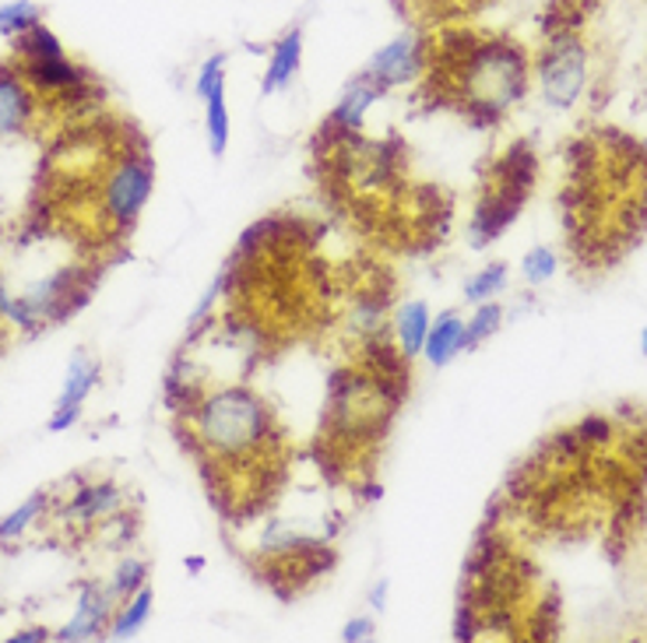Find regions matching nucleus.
<instances>
[{
    "mask_svg": "<svg viewBox=\"0 0 647 643\" xmlns=\"http://www.w3.org/2000/svg\"><path fill=\"white\" fill-rule=\"evenodd\" d=\"M535 180H539V155H535L528 141H514L493 162V169H489V180L476 205L472 226H468V236H472L476 250L489 247V243L521 215Z\"/></svg>",
    "mask_w": 647,
    "mask_h": 643,
    "instance_id": "7ed1b4c3",
    "label": "nucleus"
},
{
    "mask_svg": "<svg viewBox=\"0 0 647 643\" xmlns=\"http://www.w3.org/2000/svg\"><path fill=\"white\" fill-rule=\"evenodd\" d=\"M155 190V169L151 159L141 151H124L120 159L109 166L102 176V218L114 226L117 233L130 229L134 221L141 218L148 197Z\"/></svg>",
    "mask_w": 647,
    "mask_h": 643,
    "instance_id": "20e7f679",
    "label": "nucleus"
},
{
    "mask_svg": "<svg viewBox=\"0 0 647 643\" xmlns=\"http://www.w3.org/2000/svg\"><path fill=\"white\" fill-rule=\"evenodd\" d=\"M521 275L528 285H542L556 275V254L549 247H531L521 260Z\"/></svg>",
    "mask_w": 647,
    "mask_h": 643,
    "instance_id": "5701e85b",
    "label": "nucleus"
},
{
    "mask_svg": "<svg viewBox=\"0 0 647 643\" xmlns=\"http://www.w3.org/2000/svg\"><path fill=\"white\" fill-rule=\"evenodd\" d=\"M184 443L200 457L215 464L222 475L239 468H261L282 447V429L275 426V412L267 402L243 384H226L205 390L197 408L184 418Z\"/></svg>",
    "mask_w": 647,
    "mask_h": 643,
    "instance_id": "f257e3e1",
    "label": "nucleus"
},
{
    "mask_svg": "<svg viewBox=\"0 0 647 643\" xmlns=\"http://www.w3.org/2000/svg\"><path fill=\"white\" fill-rule=\"evenodd\" d=\"M120 506H124V493L114 482H92L85 489H78L75 499L67 503V517H75L78 524H96L114 517Z\"/></svg>",
    "mask_w": 647,
    "mask_h": 643,
    "instance_id": "f8f14e48",
    "label": "nucleus"
},
{
    "mask_svg": "<svg viewBox=\"0 0 647 643\" xmlns=\"http://www.w3.org/2000/svg\"><path fill=\"white\" fill-rule=\"evenodd\" d=\"M482 633V615L472 602H461L454 615V640H476Z\"/></svg>",
    "mask_w": 647,
    "mask_h": 643,
    "instance_id": "a878e982",
    "label": "nucleus"
},
{
    "mask_svg": "<svg viewBox=\"0 0 647 643\" xmlns=\"http://www.w3.org/2000/svg\"><path fill=\"white\" fill-rule=\"evenodd\" d=\"M430 327H433V314L422 299H412V303L401 306L398 317H394V338H398L401 356L405 359L422 356V348H427V338H430Z\"/></svg>",
    "mask_w": 647,
    "mask_h": 643,
    "instance_id": "4468645a",
    "label": "nucleus"
},
{
    "mask_svg": "<svg viewBox=\"0 0 647 643\" xmlns=\"http://www.w3.org/2000/svg\"><path fill=\"white\" fill-rule=\"evenodd\" d=\"M151 609H155V591L145 584V587L134 591L130 597H124V605H120V612H114V623H109L106 636L109 640H130V636H138L148 626Z\"/></svg>",
    "mask_w": 647,
    "mask_h": 643,
    "instance_id": "2eb2a0df",
    "label": "nucleus"
},
{
    "mask_svg": "<svg viewBox=\"0 0 647 643\" xmlns=\"http://www.w3.org/2000/svg\"><path fill=\"white\" fill-rule=\"evenodd\" d=\"M384 92L376 88L366 75H360L355 78L345 92H342V99H339V106L331 109V117H327V123H321L324 127V135L327 138H352V135H360L363 130V123H366V113L373 109V102L381 99Z\"/></svg>",
    "mask_w": 647,
    "mask_h": 643,
    "instance_id": "1a4fd4ad",
    "label": "nucleus"
},
{
    "mask_svg": "<svg viewBox=\"0 0 647 643\" xmlns=\"http://www.w3.org/2000/svg\"><path fill=\"white\" fill-rule=\"evenodd\" d=\"M47 506H50V496L47 493H32L26 503H21L18 510H11V514L0 521V542H14V538H21L26 531L47 514Z\"/></svg>",
    "mask_w": 647,
    "mask_h": 643,
    "instance_id": "f3484780",
    "label": "nucleus"
},
{
    "mask_svg": "<svg viewBox=\"0 0 647 643\" xmlns=\"http://www.w3.org/2000/svg\"><path fill=\"white\" fill-rule=\"evenodd\" d=\"M422 71H427V42L415 32H405V36L391 39L384 50H376L363 75L381 88V92H391L398 85L415 81Z\"/></svg>",
    "mask_w": 647,
    "mask_h": 643,
    "instance_id": "423d86ee",
    "label": "nucleus"
},
{
    "mask_svg": "<svg viewBox=\"0 0 647 643\" xmlns=\"http://www.w3.org/2000/svg\"><path fill=\"white\" fill-rule=\"evenodd\" d=\"M574 433L581 436L585 447H601V443L612 439V423L606 415H585L581 423L574 426Z\"/></svg>",
    "mask_w": 647,
    "mask_h": 643,
    "instance_id": "393cba45",
    "label": "nucleus"
},
{
    "mask_svg": "<svg viewBox=\"0 0 647 643\" xmlns=\"http://www.w3.org/2000/svg\"><path fill=\"white\" fill-rule=\"evenodd\" d=\"M145 584H148V563H145V560L127 556V560L117 566L114 587H109V591H114V597H120V602H124V597H130L134 591L145 587Z\"/></svg>",
    "mask_w": 647,
    "mask_h": 643,
    "instance_id": "412c9836",
    "label": "nucleus"
},
{
    "mask_svg": "<svg viewBox=\"0 0 647 643\" xmlns=\"http://www.w3.org/2000/svg\"><path fill=\"white\" fill-rule=\"evenodd\" d=\"M539 81L542 96L556 109H570L585 96L588 85V50L577 32H549L546 50L539 57Z\"/></svg>",
    "mask_w": 647,
    "mask_h": 643,
    "instance_id": "39448f33",
    "label": "nucleus"
},
{
    "mask_svg": "<svg viewBox=\"0 0 647 643\" xmlns=\"http://www.w3.org/2000/svg\"><path fill=\"white\" fill-rule=\"evenodd\" d=\"M226 285H229V268H222V271L215 275V281L205 288V296H200V299H197V306L190 309V320H187V324H190V330H197L205 320H212L218 299L226 296Z\"/></svg>",
    "mask_w": 647,
    "mask_h": 643,
    "instance_id": "4be33fe9",
    "label": "nucleus"
},
{
    "mask_svg": "<svg viewBox=\"0 0 647 643\" xmlns=\"http://www.w3.org/2000/svg\"><path fill=\"white\" fill-rule=\"evenodd\" d=\"M440 92L458 99L461 113L479 130L497 127L518 99L528 92V53L510 39L454 36L440 47Z\"/></svg>",
    "mask_w": 647,
    "mask_h": 643,
    "instance_id": "f03ea898",
    "label": "nucleus"
},
{
    "mask_svg": "<svg viewBox=\"0 0 647 643\" xmlns=\"http://www.w3.org/2000/svg\"><path fill=\"white\" fill-rule=\"evenodd\" d=\"M114 591H106L99 584H85L81 594H78V612L75 619L67 623L63 630L53 633V640L60 643H78V640H99L109 623H114Z\"/></svg>",
    "mask_w": 647,
    "mask_h": 643,
    "instance_id": "6e6552de",
    "label": "nucleus"
},
{
    "mask_svg": "<svg viewBox=\"0 0 647 643\" xmlns=\"http://www.w3.org/2000/svg\"><path fill=\"white\" fill-rule=\"evenodd\" d=\"M388 587H391V584L381 581V584L373 587V594H370V605H373L376 612H384V605H388Z\"/></svg>",
    "mask_w": 647,
    "mask_h": 643,
    "instance_id": "c85d7f7f",
    "label": "nucleus"
},
{
    "mask_svg": "<svg viewBox=\"0 0 647 643\" xmlns=\"http://www.w3.org/2000/svg\"><path fill=\"white\" fill-rule=\"evenodd\" d=\"M300 68H303V32L293 29L275 42L272 60H267V71H264V81H261V92L264 96L285 92V88L293 85V78L300 75Z\"/></svg>",
    "mask_w": 647,
    "mask_h": 643,
    "instance_id": "9b49d317",
    "label": "nucleus"
},
{
    "mask_svg": "<svg viewBox=\"0 0 647 643\" xmlns=\"http://www.w3.org/2000/svg\"><path fill=\"white\" fill-rule=\"evenodd\" d=\"M39 92L21 68H0V138L26 130L36 117Z\"/></svg>",
    "mask_w": 647,
    "mask_h": 643,
    "instance_id": "9d476101",
    "label": "nucleus"
},
{
    "mask_svg": "<svg viewBox=\"0 0 647 643\" xmlns=\"http://www.w3.org/2000/svg\"><path fill=\"white\" fill-rule=\"evenodd\" d=\"M32 26H39V8L32 0H14V4L0 8V36L14 39L21 32H29Z\"/></svg>",
    "mask_w": 647,
    "mask_h": 643,
    "instance_id": "aec40b11",
    "label": "nucleus"
},
{
    "mask_svg": "<svg viewBox=\"0 0 647 643\" xmlns=\"http://www.w3.org/2000/svg\"><path fill=\"white\" fill-rule=\"evenodd\" d=\"M8 303H11V293H8V285H4V278H0V317H4V309H8Z\"/></svg>",
    "mask_w": 647,
    "mask_h": 643,
    "instance_id": "c756f323",
    "label": "nucleus"
},
{
    "mask_svg": "<svg viewBox=\"0 0 647 643\" xmlns=\"http://www.w3.org/2000/svg\"><path fill=\"white\" fill-rule=\"evenodd\" d=\"M218 85H226V57H222V53H215L212 60L200 63L197 81H194V92H197L200 102H205L212 96V88H218Z\"/></svg>",
    "mask_w": 647,
    "mask_h": 643,
    "instance_id": "b1692460",
    "label": "nucleus"
},
{
    "mask_svg": "<svg viewBox=\"0 0 647 643\" xmlns=\"http://www.w3.org/2000/svg\"><path fill=\"white\" fill-rule=\"evenodd\" d=\"M507 285V264H489V268H482L479 275H472L464 281V299L468 303H489L497 293H503Z\"/></svg>",
    "mask_w": 647,
    "mask_h": 643,
    "instance_id": "6ab92c4d",
    "label": "nucleus"
},
{
    "mask_svg": "<svg viewBox=\"0 0 647 643\" xmlns=\"http://www.w3.org/2000/svg\"><path fill=\"white\" fill-rule=\"evenodd\" d=\"M99 363H92L85 356V352H78V356L71 359V366H67V376H63V387H60V397H57V408L50 415V433H63L71 429L78 418H81V405L88 402V394L96 390L99 384Z\"/></svg>",
    "mask_w": 647,
    "mask_h": 643,
    "instance_id": "0eeeda50",
    "label": "nucleus"
},
{
    "mask_svg": "<svg viewBox=\"0 0 647 643\" xmlns=\"http://www.w3.org/2000/svg\"><path fill=\"white\" fill-rule=\"evenodd\" d=\"M640 352H644V356H647V327L640 330Z\"/></svg>",
    "mask_w": 647,
    "mask_h": 643,
    "instance_id": "7c9ffc66",
    "label": "nucleus"
},
{
    "mask_svg": "<svg viewBox=\"0 0 647 643\" xmlns=\"http://www.w3.org/2000/svg\"><path fill=\"white\" fill-rule=\"evenodd\" d=\"M461 352H464V320L454 314V309H443L430 327V338H427V348H422V356H427L430 366L440 369V366H451Z\"/></svg>",
    "mask_w": 647,
    "mask_h": 643,
    "instance_id": "ddd939ff",
    "label": "nucleus"
},
{
    "mask_svg": "<svg viewBox=\"0 0 647 643\" xmlns=\"http://www.w3.org/2000/svg\"><path fill=\"white\" fill-rule=\"evenodd\" d=\"M500 320H503L500 303H493V299H489V303H479V306H476V314H472V320H464V352L479 348L489 335H497Z\"/></svg>",
    "mask_w": 647,
    "mask_h": 643,
    "instance_id": "a211bd4d",
    "label": "nucleus"
},
{
    "mask_svg": "<svg viewBox=\"0 0 647 643\" xmlns=\"http://www.w3.org/2000/svg\"><path fill=\"white\" fill-rule=\"evenodd\" d=\"M205 130H208V148L218 159L229 148L233 135V117H229V102H226V85L212 88V96L205 99Z\"/></svg>",
    "mask_w": 647,
    "mask_h": 643,
    "instance_id": "dca6fc26",
    "label": "nucleus"
},
{
    "mask_svg": "<svg viewBox=\"0 0 647 643\" xmlns=\"http://www.w3.org/2000/svg\"><path fill=\"white\" fill-rule=\"evenodd\" d=\"M47 640H50V630L32 626V630H21V633H14L8 643H47Z\"/></svg>",
    "mask_w": 647,
    "mask_h": 643,
    "instance_id": "cd10ccee",
    "label": "nucleus"
},
{
    "mask_svg": "<svg viewBox=\"0 0 647 643\" xmlns=\"http://www.w3.org/2000/svg\"><path fill=\"white\" fill-rule=\"evenodd\" d=\"M373 633H376V623L370 615H360V619H352V623H345L342 640L345 643H363V640H373Z\"/></svg>",
    "mask_w": 647,
    "mask_h": 643,
    "instance_id": "bb28decb",
    "label": "nucleus"
}]
</instances>
